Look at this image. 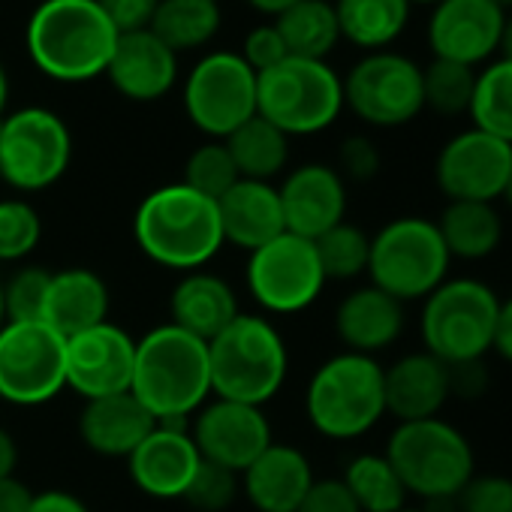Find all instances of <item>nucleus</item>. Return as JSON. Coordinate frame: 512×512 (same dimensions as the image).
Segmentation results:
<instances>
[{
    "label": "nucleus",
    "mask_w": 512,
    "mask_h": 512,
    "mask_svg": "<svg viewBox=\"0 0 512 512\" xmlns=\"http://www.w3.org/2000/svg\"><path fill=\"white\" fill-rule=\"evenodd\" d=\"M118 37L97 0H40L25 28V49L46 79L82 85L106 76Z\"/></svg>",
    "instance_id": "nucleus-1"
},
{
    "label": "nucleus",
    "mask_w": 512,
    "mask_h": 512,
    "mask_svg": "<svg viewBox=\"0 0 512 512\" xmlns=\"http://www.w3.org/2000/svg\"><path fill=\"white\" fill-rule=\"evenodd\" d=\"M133 241L145 260L181 275L205 269L226 247L217 202L181 181L145 193L133 214Z\"/></svg>",
    "instance_id": "nucleus-2"
},
{
    "label": "nucleus",
    "mask_w": 512,
    "mask_h": 512,
    "mask_svg": "<svg viewBox=\"0 0 512 512\" xmlns=\"http://www.w3.org/2000/svg\"><path fill=\"white\" fill-rule=\"evenodd\" d=\"M130 392L157 422H187L211 398L208 341L163 323L136 341Z\"/></svg>",
    "instance_id": "nucleus-3"
},
{
    "label": "nucleus",
    "mask_w": 512,
    "mask_h": 512,
    "mask_svg": "<svg viewBox=\"0 0 512 512\" xmlns=\"http://www.w3.org/2000/svg\"><path fill=\"white\" fill-rule=\"evenodd\" d=\"M211 395L266 407L287 383L290 347L266 314L241 311L208 341Z\"/></svg>",
    "instance_id": "nucleus-4"
},
{
    "label": "nucleus",
    "mask_w": 512,
    "mask_h": 512,
    "mask_svg": "<svg viewBox=\"0 0 512 512\" xmlns=\"http://www.w3.org/2000/svg\"><path fill=\"white\" fill-rule=\"evenodd\" d=\"M305 416L326 440H359L386 416L383 365L362 353H335L305 386Z\"/></svg>",
    "instance_id": "nucleus-5"
},
{
    "label": "nucleus",
    "mask_w": 512,
    "mask_h": 512,
    "mask_svg": "<svg viewBox=\"0 0 512 512\" xmlns=\"http://www.w3.org/2000/svg\"><path fill=\"white\" fill-rule=\"evenodd\" d=\"M383 455L401 476L407 494L422 497L425 503L455 500L476 476L473 443L443 416L398 422Z\"/></svg>",
    "instance_id": "nucleus-6"
},
{
    "label": "nucleus",
    "mask_w": 512,
    "mask_h": 512,
    "mask_svg": "<svg viewBox=\"0 0 512 512\" xmlns=\"http://www.w3.org/2000/svg\"><path fill=\"white\" fill-rule=\"evenodd\" d=\"M500 296L479 278H446L422 299V350L443 365L482 362L494 347Z\"/></svg>",
    "instance_id": "nucleus-7"
},
{
    "label": "nucleus",
    "mask_w": 512,
    "mask_h": 512,
    "mask_svg": "<svg viewBox=\"0 0 512 512\" xmlns=\"http://www.w3.org/2000/svg\"><path fill=\"white\" fill-rule=\"evenodd\" d=\"M452 256L434 220L404 214L371 235L368 284L401 305L428 299L449 278Z\"/></svg>",
    "instance_id": "nucleus-8"
},
{
    "label": "nucleus",
    "mask_w": 512,
    "mask_h": 512,
    "mask_svg": "<svg viewBox=\"0 0 512 512\" xmlns=\"http://www.w3.org/2000/svg\"><path fill=\"white\" fill-rule=\"evenodd\" d=\"M344 112V79L329 61L287 58L256 76V115L290 139L329 130Z\"/></svg>",
    "instance_id": "nucleus-9"
},
{
    "label": "nucleus",
    "mask_w": 512,
    "mask_h": 512,
    "mask_svg": "<svg viewBox=\"0 0 512 512\" xmlns=\"http://www.w3.org/2000/svg\"><path fill=\"white\" fill-rule=\"evenodd\" d=\"M73 163V133L46 106H22L0 121V184L16 193L55 187Z\"/></svg>",
    "instance_id": "nucleus-10"
},
{
    "label": "nucleus",
    "mask_w": 512,
    "mask_h": 512,
    "mask_svg": "<svg viewBox=\"0 0 512 512\" xmlns=\"http://www.w3.org/2000/svg\"><path fill=\"white\" fill-rule=\"evenodd\" d=\"M344 79V109L374 130L407 127L425 112L422 64L395 49L362 55Z\"/></svg>",
    "instance_id": "nucleus-11"
},
{
    "label": "nucleus",
    "mask_w": 512,
    "mask_h": 512,
    "mask_svg": "<svg viewBox=\"0 0 512 512\" xmlns=\"http://www.w3.org/2000/svg\"><path fill=\"white\" fill-rule=\"evenodd\" d=\"M244 284L263 314L290 317L308 311L326 290V275L314 241L284 232L247 253Z\"/></svg>",
    "instance_id": "nucleus-12"
},
{
    "label": "nucleus",
    "mask_w": 512,
    "mask_h": 512,
    "mask_svg": "<svg viewBox=\"0 0 512 512\" xmlns=\"http://www.w3.org/2000/svg\"><path fill=\"white\" fill-rule=\"evenodd\" d=\"M181 109L205 139L223 142L256 115V73L238 52H208L181 85Z\"/></svg>",
    "instance_id": "nucleus-13"
},
{
    "label": "nucleus",
    "mask_w": 512,
    "mask_h": 512,
    "mask_svg": "<svg viewBox=\"0 0 512 512\" xmlns=\"http://www.w3.org/2000/svg\"><path fill=\"white\" fill-rule=\"evenodd\" d=\"M67 389V338L43 320L0 329V401L40 407Z\"/></svg>",
    "instance_id": "nucleus-14"
},
{
    "label": "nucleus",
    "mask_w": 512,
    "mask_h": 512,
    "mask_svg": "<svg viewBox=\"0 0 512 512\" xmlns=\"http://www.w3.org/2000/svg\"><path fill=\"white\" fill-rule=\"evenodd\" d=\"M512 175V145L467 127L443 142L434 160V181L446 202H497Z\"/></svg>",
    "instance_id": "nucleus-15"
},
{
    "label": "nucleus",
    "mask_w": 512,
    "mask_h": 512,
    "mask_svg": "<svg viewBox=\"0 0 512 512\" xmlns=\"http://www.w3.org/2000/svg\"><path fill=\"white\" fill-rule=\"evenodd\" d=\"M190 437L202 461L220 464L238 476L250 467L256 455L275 443L272 422L263 407L229 398H208L193 413Z\"/></svg>",
    "instance_id": "nucleus-16"
},
{
    "label": "nucleus",
    "mask_w": 512,
    "mask_h": 512,
    "mask_svg": "<svg viewBox=\"0 0 512 512\" xmlns=\"http://www.w3.org/2000/svg\"><path fill=\"white\" fill-rule=\"evenodd\" d=\"M503 19L506 13L491 0H437L425 28L431 58L485 67L500 52Z\"/></svg>",
    "instance_id": "nucleus-17"
},
{
    "label": "nucleus",
    "mask_w": 512,
    "mask_h": 512,
    "mask_svg": "<svg viewBox=\"0 0 512 512\" xmlns=\"http://www.w3.org/2000/svg\"><path fill=\"white\" fill-rule=\"evenodd\" d=\"M136 365V338L106 320L67 338V389L85 401L130 392Z\"/></svg>",
    "instance_id": "nucleus-18"
},
{
    "label": "nucleus",
    "mask_w": 512,
    "mask_h": 512,
    "mask_svg": "<svg viewBox=\"0 0 512 512\" xmlns=\"http://www.w3.org/2000/svg\"><path fill=\"white\" fill-rule=\"evenodd\" d=\"M202 464V455L184 422H157L130 452V482L154 500H181Z\"/></svg>",
    "instance_id": "nucleus-19"
},
{
    "label": "nucleus",
    "mask_w": 512,
    "mask_h": 512,
    "mask_svg": "<svg viewBox=\"0 0 512 512\" xmlns=\"http://www.w3.org/2000/svg\"><path fill=\"white\" fill-rule=\"evenodd\" d=\"M284 226L293 235L317 241L347 220V181L329 163H302L278 184Z\"/></svg>",
    "instance_id": "nucleus-20"
},
{
    "label": "nucleus",
    "mask_w": 512,
    "mask_h": 512,
    "mask_svg": "<svg viewBox=\"0 0 512 512\" xmlns=\"http://www.w3.org/2000/svg\"><path fill=\"white\" fill-rule=\"evenodd\" d=\"M178 55L151 31L121 34L106 67L109 85L130 103H157L178 85Z\"/></svg>",
    "instance_id": "nucleus-21"
},
{
    "label": "nucleus",
    "mask_w": 512,
    "mask_h": 512,
    "mask_svg": "<svg viewBox=\"0 0 512 512\" xmlns=\"http://www.w3.org/2000/svg\"><path fill=\"white\" fill-rule=\"evenodd\" d=\"M311 458L290 443H272L241 473V494L256 512H299L314 485Z\"/></svg>",
    "instance_id": "nucleus-22"
},
{
    "label": "nucleus",
    "mask_w": 512,
    "mask_h": 512,
    "mask_svg": "<svg viewBox=\"0 0 512 512\" xmlns=\"http://www.w3.org/2000/svg\"><path fill=\"white\" fill-rule=\"evenodd\" d=\"M383 395L386 416H395L398 422L434 419L452 398L449 365L425 350L407 353L383 368Z\"/></svg>",
    "instance_id": "nucleus-23"
},
{
    "label": "nucleus",
    "mask_w": 512,
    "mask_h": 512,
    "mask_svg": "<svg viewBox=\"0 0 512 512\" xmlns=\"http://www.w3.org/2000/svg\"><path fill=\"white\" fill-rule=\"evenodd\" d=\"M404 323V305L374 284L350 290L335 308V335L344 350L374 359L401 338Z\"/></svg>",
    "instance_id": "nucleus-24"
},
{
    "label": "nucleus",
    "mask_w": 512,
    "mask_h": 512,
    "mask_svg": "<svg viewBox=\"0 0 512 512\" xmlns=\"http://www.w3.org/2000/svg\"><path fill=\"white\" fill-rule=\"evenodd\" d=\"M217 211H220L223 241L247 253H253L256 247H263L272 238L287 232L278 184H269V181L238 178L217 199Z\"/></svg>",
    "instance_id": "nucleus-25"
},
{
    "label": "nucleus",
    "mask_w": 512,
    "mask_h": 512,
    "mask_svg": "<svg viewBox=\"0 0 512 512\" xmlns=\"http://www.w3.org/2000/svg\"><path fill=\"white\" fill-rule=\"evenodd\" d=\"M157 419L142 407L133 392H118L106 398L85 401L79 413V437L82 443L103 458H130V452L151 434Z\"/></svg>",
    "instance_id": "nucleus-26"
},
{
    "label": "nucleus",
    "mask_w": 512,
    "mask_h": 512,
    "mask_svg": "<svg viewBox=\"0 0 512 512\" xmlns=\"http://www.w3.org/2000/svg\"><path fill=\"white\" fill-rule=\"evenodd\" d=\"M241 314L232 284L208 269L184 272L169 293V323L211 341Z\"/></svg>",
    "instance_id": "nucleus-27"
},
{
    "label": "nucleus",
    "mask_w": 512,
    "mask_h": 512,
    "mask_svg": "<svg viewBox=\"0 0 512 512\" xmlns=\"http://www.w3.org/2000/svg\"><path fill=\"white\" fill-rule=\"evenodd\" d=\"M112 293L109 284L85 266H70L52 272L43 323H49L61 338H73L109 320Z\"/></svg>",
    "instance_id": "nucleus-28"
},
{
    "label": "nucleus",
    "mask_w": 512,
    "mask_h": 512,
    "mask_svg": "<svg viewBox=\"0 0 512 512\" xmlns=\"http://www.w3.org/2000/svg\"><path fill=\"white\" fill-rule=\"evenodd\" d=\"M434 223L452 260L479 263L503 244V217L494 202H446Z\"/></svg>",
    "instance_id": "nucleus-29"
},
{
    "label": "nucleus",
    "mask_w": 512,
    "mask_h": 512,
    "mask_svg": "<svg viewBox=\"0 0 512 512\" xmlns=\"http://www.w3.org/2000/svg\"><path fill=\"white\" fill-rule=\"evenodd\" d=\"M341 40L368 52L392 49L410 25V0H332Z\"/></svg>",
    "instance_id": "nucleus-30"
},
{
    "label": "nucleus",
    "mask_w": 512,
    "mask_h": 512,
    "mask_svg": "<svg viewBox=\"0 0 512 512\" xmlns=\"http://www.w3.org/2000/svg\"><path fill=\"white\" fill-rule=\"evenodd\" d=\"M223 145L238 169V178L247 181L275 184V178L290 166V136L260 115H253L235 133H229Z\"/></svg>",
    "instance_id": "nucleus-31"
},
{
    "label": "nucleus",
    "mask_w": 512,
    "mask_h": 512,
    "mask_svg": "<svg viewBox=\"0 0 512 512\" xmlns=\"http://www.w3.org/2000/svg\"><path fill=\"white\" fill-rule=\"evenodd\" d=\"M290 58L329 61L341 43V28L332 0H299L278 19H272Z\"/></svg>",
    "instance_id": "nucleus-32"
},
{
    "label": "nucleus",
    "mask_w": 512,
    "mask_h": 512,
    "mask_svg": "<svg viewBox=\"0 0 512 512\" xmlns=\"http://www.w3.org/2000/svg\"><path fill=\"white\" fill-rule=\"evenodd\" d=\"M223 25L220 0H160L151 19V34H157L175 55L205 49Z\"/></svg>",
    "instance_id": "nucleus-33"
},
{
    "label": "nucleus",
    "mask_w": 512,
    "mask_h": 512,
    "mask_svg": "<svg viewBox=\"0 0 512 512\" xmlns=\"http://www.w3.org/2000/svg\"><path fill=\"white\" fill-rule=\"evenodd\" d=\"M362 512H398L407 506V488L383 452H359L341 473Z\"/></svg>",
    "instance_id": "nucleus-34"
},
{
    "label": "nucleus",
    "mask_w": 512,
    "mask_h": 512,
    "mask_svg": "<svg viewBox=\"0 0 512 512\" xmlns=\"http://www.w3.org/2000/svg\"><path fill=\"white\" fill-rule=\"evenodd\" d=\"M467 115L473 127L512 145V61L494 58L476 70V88Z\"/></svg>",
    "instance_id": "nucleus-35"
},
{
    "label": "nucleus",
    "mask_w": 512,
    "mask_h": 512,
    "mask_svg": "<svg viewBox=\"0 0 512 512\" xmlns=\"http://www.w3.org/2000/svg\"><path fill=\"white\" fill-rule=\"evenodd\" d=\"M314 247H317L326 281H356V278L368 275L371 235L362 226L341 220L338 226L323 232L314 241Z\"/></svg>",
    "instance_id": "nucleus-36"
},
{
    "label": "nucleus",
    "mask_w": 512,
    "mask_h": 512,
    "mask_svg": "<svg viewBox=\"0 0 512 512\" xmlns=\"http://www.w3.org/2000/svg\"><path fill=\"white\" fill-rule=\"evenodd\" d=\"M473 88H476V70L455 64V61H440L431 58L422 67V94H425V109L440 115V118H461L470 112L473 103Z\"/></svg>",
    "instance_id": "nucleus-37"
},
{
    "label": "nucleus",
    "mask_w": 512,
    "mask_h": 512,
    "mask_svg": "<svg viewBox=\"0 0 512 512\" xmlns=\"http://www.w3.org/2000/svg\"><path fill=\"white\" fill-rule=\"evenodd\" d=\"M43 241V217L25 196H0V263L22 266Z\"/></svg>",
    "instance_id": "nucleus-38"
},
{
    "label": "nucleus",
    "mask_w": 512,
    "mask_h": 512,
    "mask_svg": "<svg viewBox=\"0 0 512 512\" xmlns=\"http://www.w3.org/2000/svg\"><path fill=\"white\" fill-rule=\"evenodd\" d=\"M235 181H238V169H235V163H232V157H229V151H226V145L220 139H205L184 160L181 184L193 187L196 193H202V196H208L214 202Z\"/></svg>",
    "instance_id": "nucleus-39"
},
{
    "label": "nucleus",
    "mask_w": 512,
    "mask_h": 512,
    "mask_svg": "<svg viewBox=\"0 0 512 512\" xmlns=\"http://www.w3.org/2000/svg\"><path fill=\"white\" fill-rule=\"evenodd\" d=\"M49 284H52V269L22 263L4 281V314H7V323L43 320Z\"/></svg>",
    "instance_id": "nucleus-40"
},
{
    "label": "nucleus",
    "mask_w": 512,
    "mask_h": 512,
    "mask_svg": "<svg viewBox=\"0 0 512 512\" xmlns=\"http://www.w3.org/2000/svg\"><path fill=\"white\" fill-rule=\"evenodd\" d=\"M238 494H241V476L238 473H232L220 464L202 461L181 500L196 512H226V509H232Z\"/></svg>",
    "instance_id": "nucleus-41"
},
{
    "label": "nucleus",
    "mask_w": 512,
    "mask_h": 512,
    "mask_svg": "<svg viewBox=\"0 0 512 512\" xmlns=\"http://www.w3.org/2000/svg\"><path fill=\"white\" fill-rule=\"evenodd\" d=\"M455 512H512V476L476 473L455 497Z\"/></svg>",
    "instance_id": "nucleus-42"
},
{
    "label": "nucleus",
    "mask_w": 512,
    "mask_h": 512,
    "mask_svg": "<svg viewBox=\"0 0 512 512\" xmlns=\"http://www.w3.org/2000/svg\"><path fill=\"white\" fill-rule=\"evenodd\" d=\"M383 166V154L377 148V142L365 133H353L338 145V172L344 181H356V184H368L380 175Z\"/></svg>",
    "instance_id": "nucleus-43"
},
{
    "label": "nucleus",
    "mask_w": 512,
    "mask_h": 512,
    "mask_svg": "<svg viewBox=\"0 0 512 512\" xmlns=\"http://www.w3.org/2000/svg\"><path fill=\"white\" fill-rule=\"evenodd\" d=\"M238 55L247 61V67H250L256 76L266 73V70H272V67H278L281 61L290 58V55H287V46H284V40H281V34H278V28H275V22L256 25V28L244 37V46H241Z\"/></svg>",
    "instance_id": "nucleus-44"
},
{
    "label": "nucleus",
    "mask_w": 512,
    "mask_h": 512,
    "mask_svg": "<svg viewBox=\"0 0 512 512\" xmlns=\"http://www.w3.org/2000/svg\"><path fill=\"white\" fill-rule=\"evenodd\" d=\"M299 512H362L341 476H317Z\"/></svg>",
    "instance_id": "nucleus-45"
},
{
    "label": "nucleus",
    "mask_w": 512,
    "mask_h": 512,
    "mask_svg": "<svg viewBox=\"0 0 512 512\" xmlns=\"http://www.w3.org/2000/svg\"><path fill=\"white\" fill-rule=\"evenodd\" d=\"M118 34L148 31L160 0H97Z\"/></svg>",
    "instance_id": "nucleus-46"
},
{
    "label": "nucleus",
    "mask_w": 512,
    "mask_h": 512,
    "mask_svg": "<svg viewBox=\"0 0 512 512\" xmlns=\"http://www.w3.org/2000/svg\"><path fill=\"white\" fill-rule=\"evenodd\" d=\"M449 383H452V395L479 398V395L488 389V368H485V362L452 365V368H449Z\"/></svg>",
    "instance_id": "nucleus-47"
},
{
    "label": "nucleus",
    "mask_w": 512,
    "mask_h": 512,
    "mask_svg": "<svg viewBox=\"0 0 512 512\" xmlns=\"http://www.w3.org/2000/svg\"><path fill=\"white\" fill-rule=\"evenodd\" d=\"M28 512H91V506L73 491L49 488V491H34Z\"/></svg>",
    "instance_id": "nucleus-48"
},
{
    "label": "nucleus",
    "mask_w": 512,
    "mask_h": 512,
    "mask_svg": "<svg viewBox=\"0 0 512 512\" xmlns=\"http://www.w3.org/2000/svg\"><path fill=\"white\" fill-rule=\"evenodd\" d=\"M34 491L13 473L0 479V512H28Z\"/></svg>",
    "instance_id": "nucleus-49"
},
{
    "label": "nucleus",
    "mask_w": 512,
    "mask_h": 512,
    "mask_svg": "<svg viewBox=\"0 0 512 512\" xmlns=\"http://www.w3.org/2000/svg\"><path fill=\"white\" fill-rule=\"evenodd\" d=\"M503 362L512 365V296L500 299V314H497V329H494V347H491Z\"/></svg>",
    "instance_id": "nucleus-50"
},
{
    "label": "nucleus",
    "mask_w": 512,
    "mask_h": 512,
    "mask_svg": "<svg viewBox=\"0 0 512 512\" xmlns=\"http://www.w3.org/2000/svg\"><path fill=\"white\" fill-rule=\"evenodd\" d=\"M16 467H19V443L4 425H0V479L13 476Z\"/></svg>",
    "instance_id": "nucleus-51"
},
{
    "label": "nucleus",
    "mask_w": 512,
    "mask_h": 512,
    "mask_svg": "<svg viewBox=\"0 0 512 512\" xmlns=\"http://www.w3.org/2000/svg\"><path fill=\"white\" fill-rule=\"evenodd\" d=\"M293 4H299V0H247V7L256 10V13H263V16H269V22L278 19L284 10H290Z\"/></svg>",
    "instance_id": "nucleus-52"
},
{
    "label": "nucleus",
    "mask_w": 512,
    "mask_h": 512,
    "mask_svg": "<svg viewBox=\"0 0 512 512\" xmlns=\"http://www.w3.org/2000/svg\"><path fill=\"white\" fill-rule=\"evenodd\" d=\"M497 58L512 61V13H506V19H503V31H500V52H497Z\"/></svg>",
    "instance_id": "nucleus-53"
},
{
    "label": "nucleus",
    "mask_w": 512,
    "mask_h": 512,
    "mask_svg": "<svg viewBox=\"0 0 512 512\" xmlns=\"http://www.w3.org/2000/svg\"><path fill=\"white\" fill-rule=\"evenodd\" d=\"M10 112V76H7V67L0 61V121Z\"/></svg>",
    "instance_id": "nucleus-54"
},
{
    "label": "nucleus",
    "mask_w": 512,
    "mask_h": 512,
    "mask_svg": "<svg viewBox=\"0 0 512 512\" xmlns=\"http://www.w3.org/2000/svg\"><path fill=\"white\" fill-rule=\"evenodd\" d=\"M7 323V314H4V281H0V329Z\"/></svg>",
    "instance_id": "nucleus-55"
},
{
    "label": "nucleus",
    "mask_w": 512,
    "mask_h": 512,
    "mask_svg": "<svg viewBox=\"0 0 512 512\" xmlns=\"http://www.w3.org/2000/svg\"><path fill=\"white\" fill-rule=\"evenodd\" d=\"M503 202L512 208V175H509V181H506V190H503Z\"/></svg>",
    "instance_id": "nucleus-56"
},
{
    "label": "nucleus",
    "mask_w": 512,
    "mask_h": 512,
    "mask_svg": "<svg viewBox=\"0 0 512 512\" xmlns=\"http://www.w3.org/2000/svg\"><path fill=\"white\" fill-rule=\"evenodd\" d=\"M491 4H497L503 13H512V0H491Z\"/></svg>",
    "instance_id": "nucleus-57"
},
{
    "label": "nucleus",
    "mask_w": 512,
    "mask_h": 512,
    "mask_svg": "<svg viewBox=\"0 0 512 512\" xmlns=\"http://www.w3.org/2000/svg\"><path fill=\"white\" fill-rule=\"evenodd\" d=\"M410 4H413V7H434L437 0H410Z\"/></svg>",
    "instance_id": "nucleus-58"
},
{
    "label": "nucleus",
    "mask_w": 512,
    "mask_h": 512,
    "mask_svg": "<svg viewBox=\"0 0 512 512\" xmlns=\"http://www.w3.org/2000/svg\"><path fill=\"white\" fill-rule=\"evenodd\" d=\"M398 512H425V509H410V506H404V509H398Z\"/></svg>",
    "instance_id": "nucleus-59"
}]
</instances>
